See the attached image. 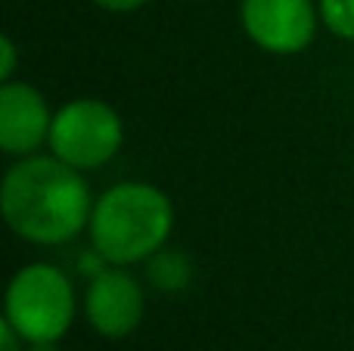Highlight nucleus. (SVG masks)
<instances>
[{
  "mask_svg": "<svg viewBox=\"0 0 354 351\" xmlns=\"http://www.w3.org/2000/svg\"><path fill=\"white\" fill-rule=\"evenodd\" d=\"M28 351H56V345H28Z\"/></svg>",
  "mask_w": 354,
  "mask_h": 351,
  "instance_id": "nucleus-13",
  "label": "nucleus"
},
{
  "mask_svg": "<svg viewBox=\"0 0 354 351\" xmlns=\"http://www.w3.org/2000/svg\"><path fill=\"white\" fill-rule=\"evenodd\" d=\"M174 230V202L147 180H122L97 196L87 224L91 246L109 265H147L168 246Z\"/></svg>",
  "mask_w": 354,
  "mask_h": 351,
  "instance_id": "nucleus-2",
  "label": "nucleus"
},
{
  "mask_svg": "<svg viewBox=\"0 0 354 351\" xmlns=\"http://www.w3.org/2000/svg\"><path fill=\"white\" fill-rule=\"evenodd\" d=\"M0 351H28V342H25L6 321H0Z\"/></svg>",
  "mask_w": 354,
  "mask_h": 351,
  "instance_id": "nucleus-11",
  "label": "nucleus"
},
{
  "mask_svg": "<svg viewBox=\"0 0 354 351\" xmlns=\"http://www.w3.org/2000/svg\"><path fill=\"white\" fill-rule=\"evenodd\" d=\"M78 317L75 283L50 261L22 265L6 283L3 321L28 345H56Z\"/></svg>",
  "mask_w": 354,
  "mask_h": 351,
  "instance_id": "nucleus-3",
  "label": "nucleus"
},
{
  "mask_svg": "<svg viewBox=\"0 0 354 351\" xmlns=\"http://www.w3.org/2000/svg\"><path fill=\"white\" fill-rule=\"evenodd\" d=\"M147 283L159 292H183L193 283V258L180 249H159L147 261Z\"/></svg>",
  "mask_w": 354,
  "mask_h": 351,
  "instance_id": "nucleus-8",
  "label": "nucleus"
},
{
  "mask_svg": "<svg viewBox=\"0 0 354 351\" xmlns=\"http://www.w3.org/2000/svg\"><path fill=\"white\" fill-rule=\"evenodd\" d=\"M124 146V122L115 106L100 97H75L53 115L47 149L78 171L109 165Z\"/></svg>",
  "mask_w": 354,
  "mask_h": 351,
  "instance_id": "nucleus-4",
  "label": "nucleus"
},
{
  "mask_svg": "<svg viewBox=\"0 0 354 351\" xmlns=\"http://www.w3.org/2000/svg\"><path fill=\"white\" fill-rule=\"evenodd\" d=\"M239 25L258 50L270 56L305 53L320 28L317 0H243Z\"/></svg>",
  "mask_w": 354,
  "mask_h": 351,
  "instance_id": "nucleus-5",
  "label": "nucleus"
},
{
  "mask_svg": "<svg viewBox=\"0 0 354 351\" xmlns=\"http://www.w3.org/2000/svg\"><path fill=\"white\" fill-rule=\"evenodd\" d=\"M16 66H19V50L10 35L0 37V84L16 81Z\"/></svg>",
  "mask_w": 354,
  "mask_h": 351,
  "instance_id": "nucleus-10",
  "label": "nucleus"
},
{
  "mask_svg": "<svg viewBox=\"0 0 354 351\" xmlns=\"http://www.w3.org/2000/svg\"><path fill=\"white\" fill-rule=\"evenodd\" d=\"M81 308L93 333L106 339H124L143 323L147 286L137 274H131V267L109 265L87 280Z\"/></svg>",
  "mask_w": 354,
  "mask_h": 351,
  "instance_id": "nucleus-6",
  "label": "nucleus"
},
{
  "mask_svg": "<svg viewBox=\"0 0 354 351\" xmlns=\"http://www.w3.org/2000/svg\"><path fill=\"white\" fill-rule=\"evenodd\" d=\"M320 25L339 41L354 44V0H317Z\"/></svg>",
  "mask_w": 354,
  "mask_h": 351,
  "instance_id": "nucleus-9",
  "label": "nucleus"
},
{
  "mask_svg": "<svg viewBox=\"0 0 354 351\" xmlns=\"http://www.w3.org/2000/svg\"><path fill=\"white\" fill-rule=\"evenodd\" d=\"M93 3L106 12H137L147 3H153V0H93Z\"/></svg>",
  "mask_w": 354,
  "mask_h": 351,
  "instance_id": "nucleus-12",
  "label": "nucleus"
},
{
  "mask_svg": "<svg viewBox=\"0 0 354 351\" xmlns=\"http://www.w3.org/2000/svg\"><path fill=\"white\" fill-rule=\"evenodd\" d=\"M56 109H50L47 97L28 81L0 84V149L10 159L41 153L50 143Z\"/></svg>",
  "mask_w": 354,
  "mask_h": 351,
  "instance_id": "nucleus-7",
  "label": "nucleus"
},
{
  "mask_svg": "<svg viewBox=\"0 0 354 351\" xmlns=\"http://www.w3.org/2000/svg\"><path fill=\"white\" fill-rule=\"evenodd\" d=\"M97 196L84 171L53 153L16 159L0 184V211L19 240L31 246H66L87 234Z\"/></svg>",
  "mask_w": 354,
  "mask_h": 351,
  "instance_id": "nucleus-1",
  "label": "nucleus"
}]
</instances>
